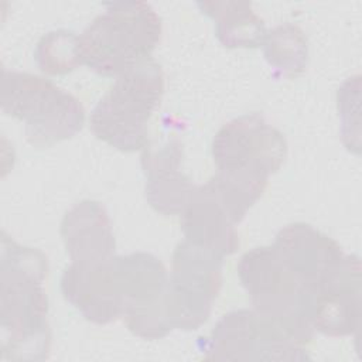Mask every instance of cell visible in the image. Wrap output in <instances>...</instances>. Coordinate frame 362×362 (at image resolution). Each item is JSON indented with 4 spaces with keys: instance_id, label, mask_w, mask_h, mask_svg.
<instances>
[{
    "instance_id": "6da1fadb",
    "label": "cell",
    "mask_w": 362,
    "mask_h": 362,
    "mask_svg": "<svg viewBox=\"0 0 362 362\" xmlns=\"http://www.w3.org/2000/svg\"><path fill=\"white\" fill-rule=\"evenodd\" d=\"M1 354L6 361H42L51 351L47 256L4 232L0 260Z\"/></svg>"
},
{
    "instance_id": "7a4b0ae2",
    "label": "cell",
    "mask_w": 362,
    "mask_h": 362,
    "mask_svg": "<svg viewBox=\"0 0 362 362\" xmlns=\"http://www.w3.org/2000/svg\"><path fill=\"white\" fill-rule=\"evenodd\" d=\"M216 177L252 205L287 157L283 133L253 112L225 123L211 144Z\"/></svg>"
},
{
    "instance_id": "3957f363",
    "label": "cell",
    "mask_w": 362,
    "mask_h": 362,
    "mask_svg": "<svg viewBox=\"0 0 362 362\" xmlns=\"http://www.w3.org/2000/svg\"><path fill=\"white\" fill-rule=\"evenodd\" d=\"M161 18L146 1H113L79 34L83 65L116 78L151 58L161 40Z\"/></svg>"
},
{
    "instance_id": "277c9868",
    "label": "cell",
    "mask_w": 362,
    "mask_h": 362,
    "mask_svg": "<svg viewBox=\"0 0 362 362\" xmlns=\"http://www.w3.org/2000/svg\"><path fill=\"white\" fill-rule=\"evenodd\" d=\"M239 280L253 310L276 322L297 344L313 339L315 293L288 267L272 245L257 246L242 255Z\"/></svg>"
},
{
    "instance_id": "5b68a950",
    "label": "cell",
    "mask_w": 362,
    "mask_h": 362,
    "mask_svg": "<svg viewBox=\"0 0 362 362\" xmlns=\"http://www.w3.org/2000/svg\"><path fill=\"white\" fill-rule=\"evenodd\" d=\"M164 93L161 65L148 58L115 78L89 116L92 133L106 144L133 153L147 144L148 122Z\"/></svg>"
},
{
    "instance_id": "8992f818",
    "label": "cell",
    "mask_w": 362,
    "mask_h": 362,
    "mask_svg": "<svg viewBox=\"0 0 362 362\" xmlns=\"http://www.w3.org/2000/svg\"><path fill=\"white\" fill-rule=\"evenodd\" d=\"M0 102L3 113L24 122L25 139L37 148L74 137L85 123L82 103L40 75L3 69Z\"/></svg>"
},
{
    "instance_id": "52a82bcc",
    "label": "cell",
    "mask_w": 362,
    "mask_h": 362,
    "mask_svg": "<svg viewBox=\"0 0 362 362\" xmlns=\"http://www.w3.org/2000/svg\"><path fill=\"white\" fill-rule=\"evenodd\" d=\"M223 256L188 240L177 245L168 276L165 310L171 329H198L211 315L222 286Z\"/></svg>"
},
{
    "instance_id": "ba28073f",
    "label": "cell",
    "mask_w": 362,
    "mask_h": 362,
    "mask_svg": "<svg viewBox=\"0 0 362 362\" xmlns=\"http://www.w3.org/2000/svg\"><path fill=\"white\" fill-rule=\"evenodd\" d=\"M211 361H307L310 355L284 329L253 308L225 314L205 349Z\"/></svg>"
},
{
    "instance_id": "9c48e42d",
    "label": "cell",
    "mask_w": 362,
    "mask_h": 362,
    "mask_svg": "<svg viewBox=\"0 0 362 362\" xmlns=\"http://www.w3.org/2000/svg\"><path fill=\"white\" fill-rule=\"evenodd\" d=\"M116 272L122 294V318L139 338H164L171 327L167 320L165 296L168 273L158 257L134 252L116 257Z\"/></svg>"
},
{
    "instance_id": "30bf717a",
    "label": "cell",
    "mask_w": 362,
    "mask_h": 362,
    "mask_svg": "<svg viewBox=\"0 0 362 362\" xmlns=\"http://www.w3.org/2000/svg\"><path fill=\"white\" fill-rule=\"evenodd\" d=\"M116 257L105 262H71L61 276V291L85 320L105 325L122 317Z\"/></svg>"
},
{
    "instance_id": "8fae6325",
    "label": "cell",
    "mask_w": 362,
    "mask_h": 362,
    "mask_svg": "<svg viewBox=\"0 0 362 362\" xmlns=\"http://www.w3.org/2000/svg\"><path fill=\"white\" fill-rule=\"evenodd\" d=\"M361 281L359 256L345 255L337 270L315 293L314 331L328 337H348L359 329Z\"/></svg>"
},
{
    "instance_id": "7c38bea8",
    "label": "cell",
    "mask_w": 362,
    "mask_h": 362,
    "mask_svg": "<svg viewBox=\"0 0 362 362\" xmlns=\"http://www.w3.org/2000/svg\"><path fill=\"white\" fill-rule=\"evenodd\" d=\"M272 246L314 293L337 270L345 256L334 239L304 222L281 228Z\"/></svg>"
},
{
    "instance_id": "4fadbf2b",
    "label": "cell",
    "mask_w": 362,
    "mask_h": 362,
    "mask_svg": "<svg viewBox=\"0 0 362 362\" xmlns=\"http://www.w3.org/2000/svg\"><path fill=\"white\" fill-rule=\"evenodd\" d=\"M141 151L147 202L163 215H181L197 187L182 173L181 141L171 139L160 147L147 144Z\"/></svg>"
},
{
    "instance_id": "5bb4252c",
    "label": "cell",
    "mask_w": 362,
    "mask_h": 362,
    "mask_svg": "<svg viewBox=\"0 0 362 362\" xmlns=\"http://www.w3.org/2000/svg\"><path fill=\"white\" fill-rule=\"evenodd\" d=\"M181 218L185 240L223 257L238 250L236 223L208 182L195 187Z\"/></svg>"
},
{
    "instance_id": "9a60e30c",
    "label": "cell",
    "mask_w": 362,
    "mask_h": 362,
    "mask_svg": "<svg viewBox=\"0 0 362 362\" xmlns=\"http://www.w3.org/2000/svg\"><path fill=\"white\" fill-rule=\"evenodd\" d=\"M59 233L71 262H105L116 256L112 222L98 201L76 202L64 215Z\"/></svg>"
},
{
    "instance_id": "2e32d148",
    "label": "cell",
    "mask_w": 362,
    "mask_h": 362,
    "mask_svg": "<svg viewBox=\"0 0 362 362\" xmlns=\"http://www.w3.org/2000/svg\"><path fill=\"white\" fill-rule=\"evenodd\" d=\"M204 14L215 20V34L226 48H256L266 37L264 21L247 1H199Z\"/></svg>"
},
{
    "instance_id": "e0dca14e",
    "label": "cell",
    "mask_w": 362,
    "mask_h": 362,
    "mask_svg": "<svg viewBox=\"0 0 362 362\" xmlns=\"http://www.w3.org/2000/svg\"><path fill=\"white\" fill-rule=\"evenodd\" d=\"M263 52L279 76L293 79L301 75L308 64V41L304 31L291 23L267 30Z\"/></svg>"
},
{
    "instance_id": "ac0fdd59",
    "label": "cell",
    "mask_w": 362,
    "mask_h": 362,
    "mask_svg": "<svg viewBox=\"0 0 362 362\" xmlns=\"http://www.w3.org/2000/svg\"><path fill=\"white\" fill-rule=\"evenodd\" d=\"M35 62L47 75H65L83 65L79 35L71 30H54L44 34L34 51Z\"/></svg>"
},
{
    "instance_id": "d6986e66",
    "label": "cell",
    "mask_w": 362,
    "mask_h": 362,
    "mask_svg": "<svg viewBox=\"0 0 362 362\" xmlns=\"http://www.w3.org/2000/svg\"><path fill=\"white\" fill-rule=\"evenodd\" d=\"M359 89L361 76L355 75L348 78L338 89L337 106L338 115L341 117V136L342 143L351 151L359 153V123H356L352 116L359 120Z\"/></svg>"
}]
</instances>
